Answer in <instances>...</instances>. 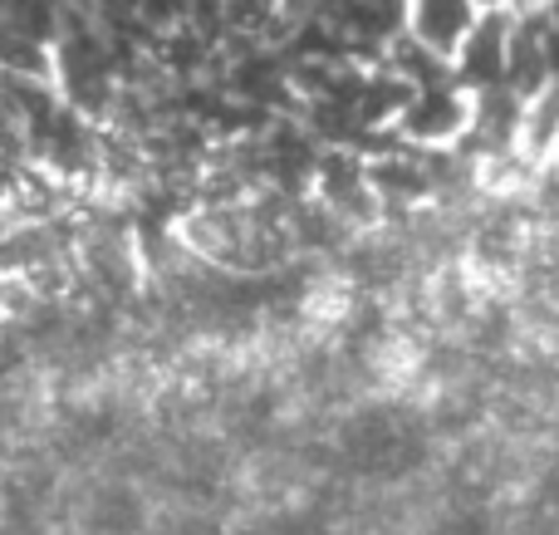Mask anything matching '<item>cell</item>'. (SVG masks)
Listing matches in <instances>:
<instances>
[{"mask_svg":"<svg viewBox=\"0 0 559 535\" xmlns=\"http://www.w3.org/2000/svg\"><path fill=\"white\" fill-rule=\"evenodd\" d=\"M413 25L437 59L462 55L466 35L476 29V0H413Z\"/></svg>","mask_w":559,"mask_h":535,"instance_id":"1","label":"cell"}]
</instances>
